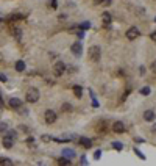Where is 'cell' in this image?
Segmentation results:
<instances>
[{"instance_id": "cell-1", "label": "cell", "mask_w": 156, "mask_h": 166, "mask_svg": "<svg viewBox=\"0 0 156 166\" xmlns=\"http://www.w3.org/2000/svg\"><path fill=\"white\" fill-rule=\"evenodd\" d=\"M25 100L28 104H36L39 100V89L38 88H28V91L25 94Z\"/></svg>"}, {"instance_id": "cell-2", "label": "cell", "mask_w": 156, "mask_h": 166, "mask_svg": "<svg viewBox=\"0 0 156 166\" xmlns=\"http://www.w3.org/2000/svg\"><path fill=\"white\" fill-rule=\"evenodd\" d=\"M88 55H89V58H91L92 61H98V60H100V56H102L100 46H91V47H89V50H88Z\"/></svg>"}, {"instance_id": "cell-3", "label": "cell", "mask_w": 156, "mask_h": 166, "mask_svg": "<svg viewBox=\"0 0 156 166\" xmlns=\"http://www.w3.org/2000/svg\"><path fill=\"white\" fill-rule=\"evenodd\" d=\"M64 72H66V64L62 61H56L55 64H53V74H55L56 77H61Z\"/></svg>"}, {"instance_id": "cell-4", "label": "cell", "mask_w": 156, "mask_h": 166, "mask_svg": "<svg viewBox=\"0 0 156 166\" xmlns=\"http://www.w3.org/2000/svg\"><path fill=\"white\" fill-rule=\"evenodd\" d=\"M139 35H141V31H139L137 27H130V28H128V31H127V38L130 39V41H134Z\"/></svg>"}, {"instance_id": "cell-5", "label": "cell", "mask_w": 156, "mask_h": 166, "mask_svg": "<svg viewBox=\"0 0 156 166\" xmlns=\"http://www.w3.org/2000/svg\"><path fill=\"white\" fill-rule=\"evenodd\" d=\"M44 118H45V122H47V124H53V122L56 121V113L53 110H47L44 113Z\"/></svg>"}, {"instance_id": "cell-6", "label": "cell", "mask_w": 156, "mask_h": 166, "mask_svg": "<svg viewBox=\"0 0 156 166\" xmlns=\"http://www.w3.org/2000/svg\"><path fill=\"white\" fill-rule=\"evenodd\" d=\"M2 144H3V147H6V149H11L13 146H14V138H13V137H8V135H3Z\"/></svg>"}, {"instance_id": "cell-7", "label": "cell", "mask_w": 156, "mask_h": 166, "mask_svg": "<svg viewBox=\"0 0 156 166\" xmlns=\"http://www.w3.org/2000/svg\"><path fill=\"white\" fill-rule=\"evenodd\" d=\"M112 132H116V133H123L125 132V124L122 121H116L114 124H112Z\"/></svg>"}, {"instance_id": "cell-8", "label": "cell", "mask_w": 156, "mask_h": 166, "mask_svg": "<svg viewBox=\"0 0 156 166\" xmlns=\"http://www.w3.org/2000/svg\"><path fill=\"white\" fill-rule=\"evenodd\" d=\"M70 50H72V54L74 55H81L83 54V46H81V42H74V44L70 46Z\"/></svg>"}, {"instance_id": "cell-9", "label": "cell", "mask_w": 156, "mask_h": 166, "mask_svg": "<svg viewBox=\"0 0 156 166\" xmlns=\"http://www.w3.org/2000/svg\"><path fill=\"white\" fill-rule=\"evenodd\" d=\"M9 107L16 110V108L22 107V100H21V99H17V97H11V99H9Z\"/></svg>"}, {"instance_id": "cell-10", "label": "cell", "mask_w": 156, "mask_h": 166, "mask_svg": "<svg viewBox=\"0 0 156 166\" xmlns=\"http://www.w3.org/2000/svg\"><path fill=\"white\" fill-rule=\"evenodd\" d=\"M155 111L153 110H147V111H144V121H147V122H150V121H155Z\"/></svg>"}, {"instance_id": "cell-11", "label": "cell", "mask_w": 156, "mask_h": 166, "mask_svg": "<svg viewBox=\"0 0 156 166\" xmlns=\"http://www.w3.org/2000/svg\"><path fill=\"white\" fill-rule=\"evenodd\" d=\"M80 144H81L83 147L89 149L92 146V139H89V138H86V137H81V138H80Z\"/></svg>"}, {"instance_id": "cell-12", "label": "cell", "mask_w": 156, "mask_h": 166, "mask_svg": "<svg viewBox=\"0 0 156 166\" xmlns=\"http://www.w3.org/2000/svg\"><path fill=\"white\" fill-rule=\"evenodd\" d=\"M102 21H103V24L108 27V25L111 24V21H112L111 14H109V13H103V14H102Z\"/></svg>"}, {"instance_id": "cell-13", "label": "cell", "mask_w": 156, "mask_h": 166, "mask_svg": "<svg viewBox=\"0 0 156 166\" xmlns=\"http://www.w3.org/2000/svg\"><path fill=\"white\" fill-rule=\"evenodd\" d=\"M62 157L74 158L75 157V151H72V149H62Z\"/></svg>"}, {"instance_id": "cell-14", "label": "cell", "mask_w": 156, "mask_h": 166, "mask_svg": "<svg viewBox=\"0 0 156 166\" xmlns=\"http://www.w3.org/2000/svg\"><path fill=\"white\" fill-rule=\"evenodd\" d=\"M16 71H17V72H24L25 71V61H22V60L16 61Z\"/></svg>"}, {"instance_id": "cell-15", "label": "cell", "mask_w": 156, "mask_h": 166, "mask_svg": "<svg viewBox=\"0 0 156 166\" xmlns=\"http://www.w3.org/2000/svg\"><path fill=\"white\" fill-rule=\"evenodd\" d=\"M74 92H75V96H77L78 99H81L83 97V89H81V86H74Z\"/></svg>"}, {"instance_id": "cell-16", "label": "cell", "mask_w": 156, "mask_h": 166, "mask_svg": "<svg viewBox=\"0 0 156 166\" xmlns=\"http://www.w3.org/2000/svg\"><path fill=\"white\" fill-rule=\"evenodd\" d=\"M111 146L116 149V151H119V152H120L122 149H123V144H122L120 141H112V144H111Z\"/></svg>"}, {"instance_id": "cell-17", "label": "cell", "mask_w": 156, "mask_h": 166, "mask_svg": "<svg viewBox=\"0 0 156 166\" xmlns=\"http://www.w3.org/2000/svg\"><path fill=\"white\" fill-rule=\"evenodd\" d=\"M13 33H14V38L17 39V41H21V38H22V30L21 28H14V30H13Z\"/></svg>"}, {"instance_id": "cell-18", "label": "cell", "mask_w": 156, "mask_h": 166, "mask_svg": "<svg viewBox=\"0 0 156 166\" xmlns=\"http://www.w3.org/2000/svg\"><path fill=\"white\" fill-rule=\"evenodd\" d=\"M133 151H134V154H136V155H137V157H139V158H141V160H147V158H145V155H144V154H142V152H141V151H139V149H137V147H134V149H133Z\"/></svg>"}, {"instance_id": "cell-19", "label": "cell", "mask_w": 156, "mask_h": 166, "mask_svg": "<svg viewBox=\"0 0 156 166\" xmlns=\"http://www.w3.org/2000/svg\"><path fill=\"white\" fill-rule=\"evenodd\" d=\"M61 110H62V111H72V105L66 102V104H62V105H61Z\"/></svg>"}, {"instance_id": "cell-20", "label": "cell", "mask_w": 156, "mask_h": 166, "mask_svg": "<svg viewBox=\"0 0 156 166\" xmlns=\"http://www.w3.org/2000/svg\"><path fill=\"white\" fill-rule=\"evenodd\" d=\"M8 124H6V122H0V133H5L6 130H8Z\"/></svg>"}, {"instance_id": "cell-21", "label": "cell", "mask_w": 156, "mask_h": 166, "mask_svg": "<svg viewBox=\"0 0 156 166\" xmlns=\"http://www.w3.org/2000/svg\"><path fill=\"white\" fill-rule=\"evenodd\" d=\"M58 163H59V165H69V163H70V158L62 157V158H59V160H58Z\"/></svg>"}, {"instance_id": "cell-22", "label": "cell", "mask_w": 156, "mask_h": 166, "mask_svg": "<svg viewBox=\"0 0 156 166\" xmlns=\"http://www.w3.org/2000/svg\"><path fill=\"white\" fill-rule=\"evenodd\" d=\"M5 135H8V137H13L16 139V137H17V133H16V130H11V129H8V130L5 132Z\"/></svg>"}, {"instance_id": "cell-23", "label": "cell", "mask_w": 156, "mask_h": 166, "mask_svg": "<svg viewBox=\"0 0 156 166\" xmlns=\"http://www.w3.org/2000/svg\"><path fill=\"white\" fill-rule=\"evenodd\" d=\"M141 94L142 96H148L150 94V88H148V86H144V88L141 89Z\"/></svg>"}, {"instance_id": "cell-24", "label": "cell", "mask_w": 156, "mask_h": 166, "mask_svg": "<svg viewBox=\"0 0 156 166\" xmlns=\"http://www.w3.org/2000/svg\"><path fill=\"white\" fill-rule=\"evenodd\" d=\"M21 19H24V14H13L11 16V21H21Z\"/></svg>"}, {"instance_id": "cell-25", "label": "cell", "mask_w": 156, "mask_h": 166, "mask_svg": "<svg viewBox=\"0 0 156 166\" xmlns=\"http://www.w3.org/2000/svg\"><path fill=\"white\" fill-rule=\"evenodd\" d=\"M80 27H81L83 30H89V28H91V22H83Z\"/></svg>"}, {"instance_id": "cell-26", "label": "cell", "mask_w": 156, "mask_h": 166, "mask_svg": "<svg viewBox=\"0 0 156 166\" xmlns=\"http://www.w3.org/2000/svg\"><path fill=\"white\" fill-rule=\"evenodd\" d=\"M94 158H95V160H100V158H102V151H95L94 152Z\"/></svg>"}, {"instance_id": "cell-27", "label": "cell", "mask_w": 156, "mask_h": 166, "mask_svg": "<svg viewBox=\"0 0 156 166\" xmlns=\"http://www.w3.org/2000/svg\"><path fill=\"white\" fill-rule=\"evenodd\" d=\"M97 2H100L102 5H105V6H108V5H111L112 3V0H97Z\"/></svg>"}, {"instance_id": "cell-28", "label": "cell", "mask_w": 156, "mask_h": 166, "mask_svg": "<svg viewBox=\"0 0 156 166\" xmlns=\"http://www.w3.org/2000/svg\"><path fill=\"white\" fill-rule=\"evenodd\" d=\"M50 5H52V9L58 8V2H56V0H50Z\"/></svg>"}, {"instance_id": "cell-29", "label": "cell", "mask_w": 156, "mask_h": 166, "mask_svg": "<svg viewBox=\"0 0 156 166\" xmlns=\"http://www.w3.org/2000/svg\"><path fill=\"white\" fill-rule=\"evenodd\" d=\"M139 74L145 75V66H141V68H139Z\"/></svg>"}, {"instance_id": "cell-30", "label": "cell", "mask_w": 156, "mask_h": 166, "mask_svg": "<svg viewBox=\"0 0 156 166\" xmlns=\"http://www.w3.org/2000/svg\"><path fill=\"white\" fill-rule=\"evenodd\" d=\"M80 163H81V165H88V160H86V157H84V155H83V157H81V160H80Z\"/></svg>"}, {"instance_id": "cell-31", "label": "cell", "mask_w": 156, "mask_h": 166, "mask_svg": "<svg viewBox=\"0 0 156 166\" xmlns=\"http://www.w3.org/2000/svg\"><path fill=\"white\" fill-rule=\"evenodd\" d=\"M151 71H153L155 74H156V60H155L153 63H151Z\"/></svg>"}, {"instance_id": "cell-32", "label": "cell", "mask_w": 156, "mask_h": 166, "mask_svg": "<svg viewBox=\"0 0 156 166\" xmlns=\"http://www.w3.org/2000/svg\"><path fill=\"white\" fill-rule=\"evenodd\" d=\"M150 39H151V41H155V42H156V31H153V33L150 35Z\"/></svg>"}, {"instance_id": "cell-33", "label": "cell", "mask_w": 156, "mask_h": 166, "mask_svg": "<svg viewBox=\"0 0 156 166\" xmlns=\"http://www.w3.org/2000/svg\"><path fill=\"white\" fill-rule=\"evenodd\" d=\"M77 35H78V38H83V36H84V31H83V30H80V31H77Z\"/></svg>"}, {"instance_id": "cell-34", "label": "cell", "mask_w": 156, "mask_h": 166, "mask_svg": "<svg viewBox=\"0 0 156 166\" xmlns=\"http://www.w3.org/2000/svg\"><path fill=\"white\" fill-rule=\"evenodd\" d=\"M50 137H47V135H44V137H42V141H50Z\"/></svg>"}, {"instance_id": "cell-35", "label": "cell", "mask_w": 156, "mask_h": 166, "mask_svg": "<svg viewBox=\"0 0 156 166\" xmlns=\"http://www.w3.org/2000/svg\"><path fill=\"white\" fill-rule=\"evenodd\" d=\"M0 82H6V75L0 74Z\"/></svg>"}, {"instance_id": "cell-36", "label": "cell", "mask_w": 156, "mask_h": 166, "mask_svg": "<svg viewBox=\"0 0 156 166\" xmlns=\"http://www.w3.org/2000/svg\"><path fill=\"white\" fill-rule=\"evenodd\" d=\"M151 132H153V133L156 135V122H155V124H153V127H151Z\"/></svg>"}, {"instance_id": "cell-37", "label": "cell", "mask_w": 156, "mask_h": 166, "mask_svg": "<svg viewBox=\"0 0 156 166\" xmlns=\"http://www.w3.org/2000/svg\"><path fill=\"white\" fill-rule=\"evenodd\" d=\"M0 107L3 108V99H2V96H0Z\"/></svg>"}, {"instance_id": "cell-38", "label": "cell", "mask_w": 156, "mask_h": 166, "mask_svg": "<svg viewBox=\"0 0 156 166\" xmlns=\"http://www.w3.org/2000/svg\"><path fill=\"white\" fill-rule=\"evenodd\" d=\"M0 113H2V107H0Z\"/></svg>"}, {"instance_id": "cell-39", "label": "cell", "mask_w": 156, "mask_h": 166, "mask_svg": "<svg viewBox=\"0 0 156 166\" xmlns=\"http://www.w3.org/2000/svg\"><path fill=\"white\" fill-rule=\"evenodd\" d=\"M155 22H156V17H155Z\"/></svg>"}]
</instances>
